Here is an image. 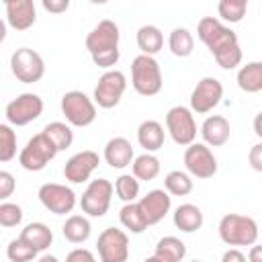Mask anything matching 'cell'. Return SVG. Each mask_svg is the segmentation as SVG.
Instances as JSON below:
<instances>
[{
	"instance_id": "cell-7",
	"label": "cell",
	"mask_w": 262,
	"mask_h": 262,
	"mask_svg": "<svg viewBox=\"0 0 262 262\" xmlns=\"http://www.w3.org/2000/svg\"><path fill=\"white\" fill-rule=\"evenodd\" d=\"M10 70L14 78L23 84H33L39 82L45 74V61L43 57L29 47H20L10 55Z\"/></svg>"
},
{
	"instance_id": "cell-27",
	"label": "cell",
	"mask_w": 262,
	"mask_h": 262,
	"mask_svg": "<svg viewBox=\"0 0 262 262\" xmlns=\"http://www.w3.org/2000/svg\"><path fill=\"white\" fill-rule=\"evenodd\" d=\"M131 170H133L131 176L137 178V180H154L160 174L162 166H160V160L154 154H141V156L133 158Z\"/></svg>"
},
{
	"instance_id": "cell-23",
	"label": "cell",
	"mask_w": 262,
	"mask_h": 262,
	"mask_svg": "<svg viewBox=\"0 0 262 262\" xmlns=\"http://www.w3.org/2000/svg\"><path fill=\"white\" fill-rule=\"evenodd\" d=\"M203 221H205L203 211L192 203H184L174 211V225L184 233H192V231L201 229Z\"/></svg>"
},
{
	"instance_id": "cell-20",
	"label": "cell",
	"mask_w": 262,
	"mask_h": 262,
	"mask_svg": "<svg viewBox=\"0 0 262 262\" xmlns=\"http://www.w3.org/2000/svg\"><path fill=\"white\" fill-rule=\"evenodd\" d=\"M133 158H135L133 156V145H131L129 139H125V137H113V139L106 141V145H104V160H106V164L111 168L123 170V168L131 166Z\"/></svg>"
},
{
	"instance_id": "cell-36",
	"label": "cell",
	"mask_w": 262,
	"mask_h": 262,
	"mask_svg": "<svg viewBox=\"0 0 262 262\" xmlns=\"http://www.w3.org/2000/svg\"><path fill=\"white\" fill-rule=\"evenodd\" d=\"M6 256H8L10 262H31V260L37 256V252H35L33 248H29L20 237H16V239H12V242L8 244Z\"/></svg>"
},
{
	"instance_id": "cell-25",
	"label": "cell",
	"mask_w": 262,
	"mask_h": 262,
	"mask_svg": "<svg viewBox=\"0 0 262 262\" xmlns=\"http://www.w3.org/2000/svg\"><path fill=\"white\" fill-rule=\"evenodd\" d=\"M237 86L244 92L256 94L262 90V61H250L237 70Z\"/></svg>"
},
{
	"instance_id": "cell-38",
	"label": "cell",
	"mask_w": 262,
	"mask_h": 262,
	"mask_svg": "<svg viewBox=\"0 0 262 262\" xmlns=\"http://www.w3.org/2000/svg\"><path fill=\"white\" fill-rule=\"evenodd\" d=\"M14 188H16V180L10 172L6 170H0V201L8 199L14 194Z\"/></svg>"
},
{
	"instance_id": "cell-39",
	"label": "cell",
	"mask_w": 262,
	"mask_h": 262,
	"mask_svg": "<svg viewBox=\"0 0 262 262\" xmlns=\"http://www.w3.org/2000/svg\"><path fill=\"white\" fill-rule=\"evenodd\" d=\"M66 262H96L94 254L86 248H76L66 256Z\"/></svg>"
},
{
	"instance_id": "cell-34",
	"label": "cell",
	"mask_w": 262,
	"mask_h": 262,
	"mask_svg": "<svg viewBox=\"0 0 262 262\" xmlns=\"http://www.w3.org/2000/svg\"><path fill=\"white\" fill-rule=\"evenodd\" d=\"M248 10L246 0H221L217 4V12L225 23H239Z\"/></svg>"
},
{
	"instance_id": "cell-9",
	"label": "cell",
	"mask_w": 262,
	"mask_h": 262,
	"mask_svg": "<svg viewBox=\"0 0 262 262\" xmlns=\"http://www.w3.org/2000/svg\"><path fill=\"white\" fill-rule=\"evenodd\" d=\"M43 113V98L33 92H23L6 104V119L10 127H25Z\"/></svg>"
},
{
	"instance_id": "cell-15",
	"label": "cell",
	"mask_w": 262,
	"mask_h": 262,
	"mask_svg": "<svg viewBox=\"0 0 262 262\" xmlns=\"http://www.w3.org/2000/svg\"><path fill=\"white\" fill-rule=\"evenodd\" d=\"M184 166L192 176L207 180V178H213L217 172V158L213 156L209 145L190 143L184 149Z\"/></svg>"
},
{
	"instance_id": "cell-5",
	"label": "cell",
	"mask_w": 262,
	"mask_h": 262,
	"mask_svg": "<svg viewBox=\"0 0 262 262\" xmlns=\"http://www.w3.org/2000/svg\"><path fill=\"white\" fill-rule=\"evenodd\" d=\"M61 113L72 127H88L96 119V104L82 90H70L61 96Z\"/></svg>"
},
{
	"instance_id": "cell-11",
	"label": "cell",
	"mask_w": 262,
	"mask_h": 262,
	"mask_svg": "<svg viewBox=\"0 0 262 262\" xmlns=\"http://www.w3.org/2000/svg\"><path fill=\"white\" fill-rule=\"evenodd\" d=\"M166 129L170 133V137L174 139V143H178V145L194 143L196 123H194V115L190 113V108L180 106V104L172 106L166 113Z\"/></svg>"
},
{
	"instance_id": "cell-21",
	"label": "cell",
	"mask_w": 262,
	"mask_h": 262,
	"mask_svg": "<svg viewBox=\"0 0 262 262\" xmlns=\"http://www.w3.org/2000/svg\"><path fill=\"white\" fill-rule=\"evenodd\" d=\"M164 139H166L164 127L158 121H151L149 119V121H143L137 127V141L145 149V154H151V151L162 149L164 147Z\"/></svg>"
},
{
	"instance_id": "cell-3",
	"label": "cell",
	"mask_w": 262,
	"mask_h": 262,
	"mask_svg": "<svg viewBox=\"0 0 262 262\" xmlns=\"http://www.w3.org/2000/svg\"><path fill=\"white\" fill-rule=\"evenodd\" d=\"M162 70L156 57L137 55L131 63V86L141 96H156L162 90Z\"/></svg>"
},
{
	"instance_id": "cell-37",
	"label": "cell",
	"mask_w": 262,
	"mask_h": 262,
	"mask_svg": "<svg viewBox=\"0 0 262 262\" xmlns=\"http://www.w3.org/2000/svg\"><path fill=\"white\" fill-rule=\"evenodd\" d=\"M20 221H23V209L16 203L0 205V225L2 227H16Z\"/></svg>"
},
{
	"instance_id": "cell-44",
	"label": "cell",
	"mask_w": 262,
	"mask_h": 262,
	"mask_svg": "<svg viewBox=\"0 0 262 262\" xmlns=\"http://www.w3.org/2000/svg\"><path fill=\"white\" fill-rule=\"evenodd\" d=\"M260 119H262V113H258V115H256V119H254V131H256V135H258V137H262V129H260Z\"/></svg>"
},
{
	"instance_id": "cell-32",
	"label": "cell",
	"mask_w": 262,
	"mask_h": 262,
	"mask_svg": "<svg viewBox=\"0 0 262 262\" xmlns=\"http://www.w3.org/2000/svg\"><path fill=\"white\" fill-rule=\"evenodd\" d=\"M164 188L168 194L172 196H186L190 194L192 190V180L186 172H180V170H172L166 174L164 178Z\"/></svg>"
},
{
	"instance_id": "cell-8",
	"label": "cell",
	"mask_w": 262,
	"mask_h": 262,
	"mask_svg": "<svg viewBox=\"0 0 262 262\" xmlns=\"http://www.w3.org/2000/svg\"><path fill=\"white\" fill-rule=\"evenodd\" d=\"M127 90V78L119 70H106L94 86V104L100 108H113L121 102Z\"/></svg>"
},
{
	"instance_id": "cell-31",
	"label": "cell",
	"mask_w": 262,
	"mask_h": 262,
	"mask_svg": "<svg viewBox=\"0 0 262 262\" xmlns=\"http://www.w3.org/2000/svg\"><path fill=\"white\" fill-rule=\"evenodd\" d=\"M119 219H121L123 227L129 229L131 233H143L147 229V223H145L137 203H125L119 211Z\"/></svg>"
},
{
	"instance_id": "cell-30",
	"label": "cell",
	"mask_w": 262,
	"mask_h": 262,
	"mask_svg": "<svg viewBox=\"0 0 262 262\" xmlns=\"http://www.w3.org/2000/svg\"><path fill=\"white\" fill-rule=\"evenodd\" d=\"M168 47L176 57H188L192 53V49H194L192 33L188 29H184V27H176L168 37Z\"/></svg>"
},
{
	"instance_id": "cell-47",
	"label": "cell",
	"mask_w": 262,
	"mask_h": 262,
	"mask_svg": "<svg viewBox=\"0 0 262 262\" xmlns=\"http://www.w3.org/2000/svg\"><path fill=\"white\" fill-rule=\"evenodd\" d=\"M143 262H166V260H164V258H160V256H156V254H154V256H149V258H145V260H143Z\"/></svg>"
},
{
	"instance_id": "cell-24",
	"label": "cell",
	"mask_w": 262,
	"mask_h": 262,
	"mask_svg": "<svg viewBox=\"0 0 262 262\" xmlns=\"http://www.w3.org/2000/svg\"><path fill=\"white\" fill-rule=\"evenodd\" d=\"M137 47L141 49V55L154 57L164 47V35L156 25H143L137 31Z\"/></svg>"
},
{
	"instance_id": "cell-10",
	"label": "cell",
	"mask_w": 262,
	"mask_h": 262,
	"mask_svg": "<svg viewBox=\"0 0 262 262\" xmlns=\"http://www.w3.org/2000/svg\"><path fill=\"white\" fill-rule=\"evenodd\" d=\"M113 184L106 178H96L92 180L86 190L82 192L80 199V207L88 217H102L108 207H111V199H113Z\"/></svg>"
},
{
	"instance_id": "cell-13",
	"label": "cell",
	"mask_w": 262,
	"mask_h": 262,
	"mask_svg": "<svg viewBox=\"0 0 262 262\" xmlns=\"http://www.w3.org/2000/svg\"><path fill=\"white\" fill-rule=\"evenodd\" d=\"M221 98H223V84L217 78H213V76H205L192 88L190 113L207 115L209 111H213L221 102Z\"/></svg>"
},
{
	"instance_id": "cell-12",
	"label": "cell",
	"mask_w": 262,
	"mask_h": 262,
	"mask_svg": "<svg viewBox=\"0 0 262 262\" xmlns=\"http://www.w3.org/2000/svg\"><path fill=\"white\" fill-rule=\"evenodd\" d=\"M100 262H127L129 258V237L123 229L106 227L96 242Z\"/></svg>"
},
{
	"instance_id": "cell-46",
	"label": "cell",
	"mask_w": 262,
	"mask_h": 262,
	"mask_svg": "<svg viewBox=\"0 0 262 262\" xmlns=\"http://www.w3.org/2000/svg\"><path fill=\"white\" fill-rule=\"evenodd\" d=\"M37 262H59V260H57L55 256H49V254H45V256H41Z\"/></svg>"
},
{
	"instance_id": "cell-48",
	"label": "cell",
	"mask_w": 262,
	"mask_h": 262,
	"mask_svg": "<svg viewBox=\"0 0 262 262\" xmlns=\"http://www.w3.org/2000/svg\"><path fill=\"white\" fill-rule=\"evenodd\" d=\"M190 262H201V260H190Z\"/></svg>"
},
{
	"instance_id": "cell-42",
	"label": "cell",
	"mask_w": 262,
	"mask_h": 262,
	"mask_svg": "<svg viewBox=\"0 0 262 262\" xmlns=\"http://www.w3.org/2000/svg\"><path fill=\"white\" fill-rule=\"evenodd\" d=\"M221 262H248V260H246V256H244L237 248H229V250L223 254Z\"/></svg>"
},
{
	"instance_id": "cell-29",
	"label": "cell",
	"mask_w": 262,
	"mask_h": 262,
	"mask_svg": "<svg viewBox=\"0 0 262 262\" xmlns=\"http://www.w3.org/2000/svg\"><path fill=\"white\" fill-rule=\"evenodd\" d=\"M156 256L164 258L166 262H180L186 256V246L182 239L174 237V235H166L156 244Z\"/></svg>"
},
{
	"instance_id": "cell-1",
	"label": "cell",
	"mask_w": 262,
	"mask_h": 262,
	"mask_svg": "<svg viewBox=\"0 0 262 262\" xmlns=\"http://www.w3.org/2000/svg\"><path fill=\"white\" fill-rule=\"evenodd\" d=\"M119 27L111 18H102L88 35L86 49L94 61V66L102 70H111L119 61Z\"/></svg>"
},
{
	"instance_id": "cell-14",
	"label": "cell",
	"mask_w": 262,
	"mask_h": 262,
	"mask_svg": "<svg viewBox=\"0 0 262 262\" xmlns=\"http://www.w3.org/2000/svg\"><path fill=\"white\" fill-rule=\"evenodd\" d=\"M41 205L51 211L53 215H66L72 213V209L76 207V192L66 186V184H57V182H45L39 186L37 192Z\"/></svg>"
},
{
	"instance_id": "cell-4",
	"label": "cell",
	"mask_w": 262,
	"mask_h": 262,
	"mask_svg": "<svg viewBox=\"0 0 262 262\" xmlns=\"http://www.w3.org/2000/svg\"><path fill=\"white\" fill-rule=\"evenodd\" d=\"M196 35H199V39L207 45V49L213 53V57L219 55V53H223V51L229 49V47L239 45L235 31H231L229 27H225V25H223L219 18H215V16H205V18H201L199 25H196Z\"/></svg>"
},
{
	"instance_id": "cell-17",
	"label": "cell",
	"mask_w": 262,
	"mask_h": 262,
	"mask_svg": "<svg viewBox=\"0 0 262 262\" xmlns=\"http://www.w3.org/2000/svg\"><path fill=\"white\" fill-rule=\"evenodd\" d=\"M137 207H139V211H141V215L149 227V225L160 223L168 215V211L172 207V196L164 188H154L137 201Z\"/></svg>"
},
{
	"instance_id": "cell-35",
	"label": "cell",
	"mask_w": 262,
	"mask_h": 262,
	"mask_svg": "<svg viewBox=\"0 0 262 262\" xmlns=\"http://www.w3.org/2000/svg\"><path fill=\"white\" fill-rule=\"evenodd\" d=\"M16 156V131L0 123V162H10Z\"/></svg>"
},
{
	"instance_id": "cell-45",
	"label": "cell",
	"mask_w": 262,
	"mask_h": 262,
	"mask_svg": "<svg viewBox=\"0 0 262 262\" xmlns=\"http://www.w3.org/2000/svg\"><path fill=\"white\" fill-rule=\"evenodd\" d=\"M6 39V23L0 18V43Z\"/></svg>"
},
{
	"instance_id": "cell-43",
	"label": "cell",
	"mask_w": 262,
	"mask_h": 262,
	"mask_svg": "<svg viewBox=\"0 0 262 262\" xmlns=\"http://www.w3.org/2000/svg\"><path fill=\"white\" fill-rule=\"evenodd\" d=\"M248 262H262V246H252L248 252Z\"/></svg>"
},
{
	"instance_id": "cell-19",
	"label": "cell",
	"mask_w": 262,
	"mask_h": 262,
	"mask_svg": "<svg viewBox=\"0 0 262 262\" xmlns=\"http://www.w3.org/2000/svg\"><path fill=\"white\" fill-rule=\"evenodd\" d=\"M229 133H231V127H229V121L221 115H211L203 121L201 125V135H203V141L205 145H211V147H221L227 143L229 139Z\"/></svg>"
},
{
	"instance_id": "cell-28",
	"label": "cell",
	"mask_w": 262,
	"mask_h": 262,
	"mask_svg": "<svg viewBox=\"0 0 262 262\" xmlns=\"http://www.w3.org/2000/svg\"><path fill=\"white\" fill-rule=\"evenodd\" d=\"M43 133H45V137L53 143V147H55L57 151L68 149V147L72 145V141H74V131H72V127L66 125V123H61V121H53V123L45 125Z\"/></svg>"
},
{
	"instance_id": "cell-33",
	"label": "cell",
	"mask_w": 262,
	"mask_h": 262,
	"mask_svg": "<svg viewBox=\"0 0 262 262\" xmlns=\"http://www.w3.org/2000/svg\"><path fill=\"white\" fill-rule=\"evenodd\" d=\"M115 192L123 203H135L139 196V180L133 178L131 174H121L115 180Z\"/></svg>"
},
{
	"instance_id": "cell-40",
	"label": "cell",
	"mask_w": 262,
	"mask_h": 262,
	"mask_svg": "<svg viewBox=\"0 0 262 262\" xmlns=\"http://www.w3.org/2000/svg\"><path fill=\"white\" fill-rule=\"evenodd\" d=\"M41 4H43V8L47 12H55V14L66 12L70 8V0H43Z\"/></svg>"
},
{
	"instance_id": "cell-26",
	"label": "cell",
	"mask_w": 262,
	"mask_h": 262,
	"mask_svg": "<svg viewBox=\"0 0 262 262\" xmlns=\"http://www.w3.org/2000/svg\"><path fill=\"white\" fill-rule=\"evenodd\" d=\"M63 231V237L70 242V244H84L88 237H90V221L84 217V215H70L61 227Z\"/></svg>"
},
{
	"instance_id": "cell-6",
	"label": "cell",
	"mask_w": 262,
	"mask_h": 262,
	"mask_svg": "<svg viewBox=\"0 0 262 262\" xmlns=\"http://www.w3.org/2000/svg\"><path fill=\"white\" fill-rule=\"evenodd\" d=\"M55 156H57V149L53 147V143H51V141L45 137V133L41 131V133L33 135V137L27 141V145L20 149V154H18V164H20L25 170H29V172H39V170H43Z\"/></svg>"
},
{
	"instance_id": "cell-41",
	"label": "cell",
	"mask_w": 262,
	"mask_h": 262,
	"mask_svg": "<svg viewBox=\"0 0 262 262\" xmlns=\"http://www.w3.org/2000/svg\"><path fill=\"white\" fill-rule=\"evenodd\" d=\"M250 164H252V168L256 170V172H262V143H256V145H252V149H250Z\"/></svg>"
},
{
	"instance_id": "cell-18",
	"label": "cell",
	"mask_w": 262,
	"mask_h": 262,
	"mask_svg": "<svg viewBox=\"0 0 262 262\" xmlns=\"http://www.w3.org/2000/svg\"><path fill=\"white\" fill-rule=\"evenodd\" d=\"M6 23L16 31H27L37 20V8L33 0H6Z\"/></svg>"
},
{
	"instance_id": "cell-16",
	"label": "cell",
	"mask_w": 262,
	"mask_h": 262,
	"mask_svg": "<svg viewBox=\"0 0 262 262\" xmlns=\"http://www.w3.org/2000/svg\"><path fill=\"white\" fill-rule=\"evenodd\" d=\"M98 164H100V158H98L96 151H92V149L78 151L66 162L63 176L72 184H82L92 176V172L98 168Z\"/></svg>"
},
{
	"instance_id": "cell-2",
	"label": "cell",
	"mask_w": 262,
	"mask_h": 262,
	"mask_svg": "<svg viewBox=\"0 0 262 262\" xmlns=\"http://www.w3.org/2000/svg\"><path fill=\"white\" fill-rule=\"evenodd\" d=\"M219 237L227 246H254L258 239V223L239 213H227L219 221Z\"/></svg>"
},
{
	"instance_id": "cell-22",
	"label": "cell",
	"mask_w": 262,
	"mask_h": 262,
	"mask_svg": "<svg viewBox=\"0 0 262 262\" xmlns=\"http://www.w3.org/2000/svg\"><path fill=\"white\" fill-rule=\"evenodd\" d=\"M18 237H20L29 248H33L37 254L43 252V250H47V248L51 246V242H53L51 229H49L45 223H41V221H35V223L25 225V229L20 231Z\"/></svg>"
}]
</instances>
